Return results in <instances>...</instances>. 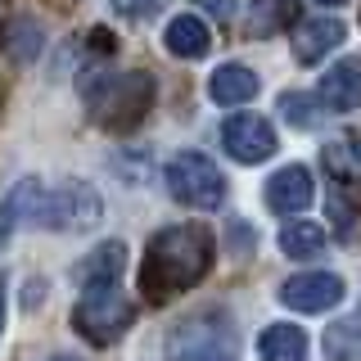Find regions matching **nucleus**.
<instances>
[{
    "label": "nucleus",
    "instance_id": "nucleus-1",
    "mask_svg": "<svg viewBox=\"0 0 361 361\" xmlns=\"http://www.w3.org/2000/svg\"><path fill=\"white\" fill-rule=\"evenodd\" d=\"M217 257V240L203 221H176L167 231H158L140 262V289L149 302H167L176 293L195 289L212 271Z\"/></svg>",
    "mask_w": 361,
    "mask_h": 361
},
{
    "label": "nucleus",
    "instance_id": "nucleus-2",
    "mask_svg": "<svg viewBox=\"0 0 361 361\" xmlns=\"http://www.w3.org/2000/svg\"><path fill=\"white\" fill-rule=\"evenodd\" d=\"M77 86H82L90 113L113 131H127L131 122H140L154 99V82L145 73H113L109 63H90Z\"/></svg>",
    "mask_w": 361,
    "mask_h": 361
},
{
    "label": "nucleus",
    "instance_id": "nucleus-3",
    "mask_svg": "<svg viewBox=\"0 0 361 361\" xmlns=\"http://www.w3.org/2000/svg\"><path fill=\"white\" fill-rule=\"evenodd\" d=\"M32 221L41 231H63V235H82L95 231L104 221V195H99L90 180L68 176L54 190H41L37 203H32Z\"/></svg>",
    "mask_w": 361,
    "mask_h": 361
},
{
    "label": "nucleus",
    "instance_id": "nucleus-4",
    "mask_svg": "<svg viewBox=\"0 0 361 361\" xmlns=\"http://www.w3.org/2000/svg\"><path fill=\"white\" fill-rule=\"evenodd\" d=\"M163 180H167V195L176 203H185V208H195V212H217L221 199H226L221 167L199 149H180V154L167 158Z\"/></svg>",
    "mask_w": 361,
    "mask_h": 361
},
{
    "label": "nucleus",
    "instance_id": "nucleus-5",
    "mask_svg": "<svg viewBox=\"0 0 361 361\" xmlns=\"http://www.w3.org/2000/svg\"><path fill=\"white\" fill-rule=\"evenodd\" d=\"M167 361H231L235 357V330L226 312H195L176 321V330L163 343Z\"/></svg>",
    "mask_w": 361,
    "mask_h": 361
},
{
    "label": "nucleus",
    "instance_id": "nucleus-6",
    "mask_svg": "<svg viewBox=\"0 0 361 361\" xmlns=\"http://www.w3.org/2000/svg\"><path fill=\"white\" fill-rule=\"evenodd\" d=\"M131 321H135V312H131V302L122 298L118 289L82 293V302L73 307V330L82 334L86 343H95V348L118 343V338L131 330Z\"/></svg>",
    "mask_w": 361,
    "mask_h": 361
},
{
    "label": "nucleus",
    "instance_id": "nucleus-7",
    "mask_svg": "<svg viewBox=\"0 0 361 361\" xmlns=\"http://www.w3.org/2000/svg\"><path fill=\"white\" fill-rule=\"evenodd\" d=\"M221 145L240 167H257L276 154L280 140H276V127H271L262 113H231L221 122Z\"/></svg>",
    "mask_w": 361,
    "mask_h": 361
},
{
    "label": "nucleus",
    "instance_id": "nucleus-8",
    "mask_svg": "<svg viewBox=\"0 0 361 361\" xmlns=\"http://www.w3.org/2000/svg\"><path fill=\"white\" fill-rule=\"evenodd\" d=\"M343 280L334 276V271H298V276H289L285 285H280V302H285L289 312H330L343 302Z\"/></svg>",
    "mask_w": 361,
    "mask_h": 361
},
{
    "label": "nucleus",
    "instance_id": "nucleus-9",
    "mask_svg": "<svg viewBox=\"0 0 361 361\" xmlns=\"http://www.w3.org/2000/svg\"><path fill=\"white\" fill-rule=\"evenodd\" d=\"M316 99H321L325 113L361 109V54H348V59L325 68L321 82H316Z\"/></svg>",
    "mask_w": 361,
    "mask_h": 361
},
{
    "label": "nucleus",
    "instance_id": "nucleus-10",
    "mask_svg": "<svg viewBox=\"0 0 361 361\" xmlns=\"http://www.w3.org/2000/svg\"><path fill=\"white\" fill-rule=\"evenodd\" d=\"M262 199H267V208H271V212H280V217H293V212L312 208V199H316V180H312V172H307L302 163H289V167H280V172L267 180Z\"/></svg>",
    "mask_w": 361,
    "mask_h": 361
},
{
    "label": "nucleus",
    "instance_id": "nucleus-11",
    "mask_svg": "<svg viewBox=\"0 0 361 361\" xmlns=\"http://www.w3.org/2000/svg\"><path fill=\"white\" fill-rule=\"evenodd\" d=\"M122 276H127V244H122V240H104L86 262H77V289H82V293L118 289Z\"/></svg>",
    "mask_w": 361,
    "mask_h": 361
},
{
    "label": "nucleus",
    "instance_id": "nucleus-12",
    "mask_svg": "<svg viewBox=\"0 0 361 361\" xmlns=\"http://www.w3.org/2000/svg\"><path fill=\"white\" fill-rule=\"evenodd\" d=\"M343 37H348V27L338 18H307V23H293V37H289V45H293V59L298 63H321L330 50H338L343 45Z\"/></svg>",
    "mask_w": 361,
    "mask_h": 361
},
{
    "label": "nucleus",
    "instance_id": "nucleus-13",
    "mask_svg": "<svg viewBox=\"0 0 361 361\" xmlns=\"http://www.w3.org/2000/svg\"><path fill=\"white\" fill-rule=\"evenodd\" d=\"M257 90H262V82H257V73L248 63H221L208 77V95L221 109H244L248 99H257Z\"/></svg>",
    "mask_w": 361,
    "mask_h": 361
},
{
    "label": "nucleus",
    "instance_id": "nucleus-14",
    "mask_svg": "<svg viewBox=\"0 0 361 361\" xmlns=\"http://www.w3.org/2000/svg\"><path fill=\"white\" fill-rule=\"evenodd\" d=\"M163 45L176 59H203V54L212 50V27L199 14H176L163 32Z\"/></svg>",
    "mask_w": 361,
    "mask_h": 361
},
{
    "label": "nucleus",
    "instance_id": "nucleus-15",
    "mask_svg": "<svg viewBox=\"0 0 361 361\" xmlns=\"http://www.w3.org/2000/svg\"><path fill=\"white\" fill-rule=\"evenodd\" d=\"M257 357L262 361H307V334L293 321H276L257 334Z\"/></svg>",
    "mask_w": 361,
    "mask_h": 361
},
{
    "label": "nucleus",
    "instance_id": "nucleus-16",
    "mask_svg": "<svg viewBox=\"0 0 361 361\" xmlns=\"http://www.w3.org/2000/svg\"><path fill=\"white\" fill-rule=\"evenodd\" d=\"M244 23L253 37H276V32L298 23V0H248Z\"/></svg>",
    "mask_w": 361,
    "mask_h": 361
},
{
    "label": "nucleus",
    "instance_id": "nucleus-17",
    "mask_svg": "<svg viewBox=\"0 0 361 361\" xmlns=\"http://www.w3.org/2000/svg\"><path fill=\"white\" fill-rule=\"evenodd\" d=\"M41 195V180L37 176H23L5 199H0V248L14 240V231L23 226V217H32V203Z\"/></svg>",
    "mask_w": 361,
    "mask_h": 361
},
{
    "label": "nucleus",
    "instance_id": "nucleus-18",
    "mask_svg": "<svg viewBox=\"0 0 361 361\" xmlns=\"http://www.w3.org/2000/svg\"><path fill=\"white\" fill-rule=\"evenodd\" d=\"M280 253L293 257V262H312V257L325 253V231L316 221H289L280 231Z\"/></svg>",
    "mask_w": 361,
    "mask_h": 361
},
{
    "label": "nucleus",
    "instance_id": "nucleus-19",
    "mask_svg": "<svg viewBox=\"0 0 361 361\" xmlns=\"http://www.w3.org/2000/svg\"><path fill=\"white\" fill-rule=\"evenodd\" d=\"M280 118L298 131H312L316 122H321V99H312L307 90H285V95H280Z\"/></svg>",
    "mask_w": 361,
    "mask_h": 361
},
{
    "label": "nucleus",
    "instance_id": "nucleus-20",
    "mask_svg": "<svg viewBox=\"0 0 361 361\" xmlns=\"http://www.w3.org/2000/svg\"><path fill=\"white\" fill-rule=\"evenodd\" d=\"M325 167H330L338 180H357V172H361V145L357 140H330V145H325Z\"/></svg>",
    "mask_w": 361,
    "mask_h": 361
},
{
    "label": "nucleus",
    "instance_id": "nucleus-21",
    "mask_svg": "<svg viewBox=\"0 0 361 361\" xmlns=\"http://www.w3.org/2000/svg\"><path fill=\"white\" fill-rule=\"evenodd\" d=\"M158 5L163 0H113V9L122 18H149V14H158Z\"/></svg>",
    "mask_w": 361,
    "mask_h": 361
},
{
    "label": "nucleus",
    "instance_id": "nucleus-22",
    "mask_svg": "<svg viewBox=\"0 0 361 361\" xmlns=\"http://www.w3.org/2000/svg\"><path fill=\"white\" fill-rule=\"evenodd\" d=\"M195 5L203 14H212V18H231L235 14V0H195Z\"/></svg>",
    "mask_w": 361,
    "mask_h": 361
},
{
    "label": "nucleus",
    "instance_id": "nucleus-23",
    "mask_svg": "<svg viewBox=\"0 0 361 361\" xmlns=\"http://www.w3.org/2000/svg\"><path fill=\"white\" fill-rule=\"evenodd\" d=\"M0 330H5V271H0Z\"/></svg>",
    "mask_w": 361,
    "mask_h": 361
},
{
    "label": "nucleus",
    "instance_id": "nucleus-24",
    "mask_svg": "<svg viewBox=\"0 0 361 361\" xmlns=\"http://www.w3.org/2000/svg\"><path fill=\"white\" fill-rule=\"evenodd\" d=\"M348 325H353V334L361 338V307H357V316H353V321H348Z\"/></svg>",
    "mask_w": 361,
    "mask_h": 361
},
{
    "label": "nucleus",
    "instance_id": "nucleus-25",
    "mask_svg": "<svg viewBox=\"0 0 361 361\" xmlns=\"http://www.w3.org/2000/svg\"><path fill=\"white\" fill-rule=\"evenodd\" d=\"M316 5H348V0H316Z\"/></svg>",
    "mask_w": 361,
    "mask_h": 361
},
{
    "label": "nucleus",
    "instance_id": "nucleus-26",
    "mask_svg": "<svg viewBox=\"0 0 361 361\" xmlns=\"http://www.w3.org/2000/svg\"><path fill=\"white\" fill-rule=\"evenodd\" d=\"M50 361H77V357H50Z\"/></svg>",
    "mask_w": 361,
    "mask_h": 361
}]
</instances>
